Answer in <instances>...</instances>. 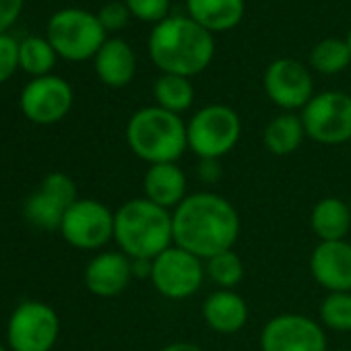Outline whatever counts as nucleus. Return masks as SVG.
Returning <instances> with one entry per match:
<instances>
[{
    "instance_id": "f257e3e1",
    "label": "nucleus",
    "mask_w": 351,
    "mask_h": 351,
    "mask_svg": "<svg viewBox=\"0 0 351 351\" xmlns=\"http://www.w3.org/2000/svg\"><path fill=\"white\" fill-rule=\"evenodd\" d=\"M240 228V213L234 203L211 191L189 195L171 211L173 246L201 261L234 250Z\"/></svg>"
},
{
    "instance_id": "f03ea898",
    "label": "nucleus",
    "mask_w": 351,
    "mask_h": 351,
    "mask_svg": "<svg viewBox=\"0 0 351 351\" xmlns=\"http://www.w3.org/2000/svg\"><path fill=\"white\" fill-rule=\"evenodd\" d=\"M149 54L163 75L195 77L215 56L213 34L191 17H167L149 36Z\"/></svg>"
},
{
    "instance_id": "7ed1b4c3",
    "label": "nucleus",
    "mask_w": 351,
    "mask_h": 351,
    "mask_svg": "<svg viewBox=\"0 0 351 351\" xmlns=\"http://www.w3.org/2000/svg\"><path fill=\"white\" fill-rule=\"evenodd\" d=\"M114 242L132 261H153L173 246L171 211L149 199H130L114 213Z\"/></svg>"
},
{
    "instance_id": "20e7f679",
    "label": "nucleus",
    "mask_w": 351,
    "mask_h": 351,
    "mask_svg": "<svg viewBox=\"0 0 351 351\" xmlns=\"http://www.w3.org/2000/svg\"><path fill=\"white\" fill-rule=\"evenodd\" d=\"M126 143L130 151L145 163H178L189 151L186 124L178 114L159 106L134 112L126 124Z\"/></svg>"
},
{
    "instance_id": "39448f33",
    "label": "nucleus",
    "mask_w": 351,
    "mask_h": 351,
    "mask_svg": "<svg viewBox=\"0 0 351 351\" xmlns=\"http://www.w3.org/2000/svg\"><path fill=\"white\" fill-rule=\"evenodd\" d=\"M189 151L199 159H221L232 153L242 136L238 112L223 104L201 108L186 124Z\"/></svg>"
},
{
    "instance_id": "423d86ee",
    "label": "nucleus",
    "mask_w": 351,
    "mask_h": 351,
    "mask_svg": "<svg viewBox=\"0 0 351 351\" xmlns=\"http://www.w3.org/2000/svg\"><path fill=\"white\" fill-rule=\"evenodd\" d=\"M48 42L62 58L81 62L99 52V48L106 44V29L97 15H91L83 9H66L50 19Z\"/></svg>"
},
{
    "instance_id": "0eeeda50",
    "label": "nucleus",
    "mask_w": 351,
    "mask_h": 351,
    "mask_svg": "<svg viewBox=\"0 0 351 351\" xmlns=\"http://www.w3.org/2000/svg\"><path fill=\"white\" fill-rule=\"evenodd\" d=\"M149 279L155 291L165 300H189L203 287L207 279L205 261L178 246H169L151 261Z\"/></svg>"
},
{
    "instance_id": "6e6552de",
    "label": "nucleus",
    "mask_w": 351,
    "mask_h": 351,
    "mask_svg": "<svg viewBox=\"0 0 351 351\" xmlns=\"http://www.w3.org/2000/svg\"><path fill=\"white\" fill-rule=\"evenodd\" d=\"M60 337V318L56 310L38 300L21 302L7 324V343L11 351H52Z\"/></svg>"
},
{
    "instance_id": "1a4fd4ad",
    "label": "nucleus",
    "mask_w": 351,
    "mask_h": 351,
    "mask_svg": "<svg viewBox=\"0 0 351 351\" xmlns=\"http://www.w3.org/2000/svg\"><path fill=\"white\" fill-rule=\"evenodd\" d=\"M306 136L320 145L351 141V95L343 91L316 93L300 114Z\"/></svg>"
},
{
    "instance_id": "9d476101",
    "label": "nucleus",
    "mask_w": 351,
    "mask_h": 351,
    "mask_svg": "<svg viewBox=\"0 0 351 351\" xmlns=\"http://www.w3.org/2000/svg\"><path fill=\"white\" fill-rule=\"evenodd\" d=\"M261 351H328L324 326L306 314L283 312L261 330Z\"/></svg>"
},
{
    "instance_id": "9b49d317",
    "label": "nucleus",
    "mask_w": 351,
    "mask_h": 351,
    "mask_svg": "<svg viewBox=\"0 0 351 351\" xmlns=\"http://www.w3.org/2000/svg\"><path fill=\"white\" fill-rule=\"evenodd\" d=\"M58 232L73 248L99 250L114 240V211L101 201L79 199L66 211Z\"/></svg>"
},
{
    "instance_id": "f8f14e48",
    "label": "nucleus",
    "mask_w": 351,
    "mask_h": 351,
    "mask_svg": "<svg viewBox=\"0 0 351 351\" xmlns=\"http://www.w3.org/2000/svg\"><path fill=\"white\" fill-rule=\"evenodd\" d=\"M79 201L77 184L62 171L48 173L40 189L23 203L25 219L40 230H60L66 211Z\"/></svg>"
},
{
    "instance_id": "ddd939ff",
    "label": "nucleus",
    "mask_w": 351,
    "mask_h": 351,
    "mask_svg": "<svg viewBox=\"0 0 351 351\" xmlns=\"http://www.w3.org/2000/svg\"><path fill=\"white\" fill-rule=\"evenodd\" d=\"M267 97L283 112L304 110L314 97V81L310 71L293 58L273 60L263 79Z\"/></svg>"
},
{
    "instance_id": "4468645a",
    "label": "nucleus",
    "mask_w": 351,
    "mask_h": 351,
    "mask_svg": "<svg viewBox=\"0 0 351 351\" xmlns=\"http://www.w3.org/2000/svg\"><path fill=\"white\" fill-rule=\"evenodd\" d=\"M73 106V89L60 77H38L21 93V110L36 124L60 122Z\"/></svg>"
},
{
    "instance_id": "2eb2a0df",
    "label": "nucleus",
    "mask_w": 351,
    "mask_h": 351,
    "mask_svg": "<svg viewBox=\"0 0 351 351\" xmlns=\"http://www.w3.org/2000/svg\"><path fill=\"white\" fill-rule=\"evenodd\" d=\"M310 273L328 293L351 291V242H318L310 254Z\"/></svg>"
},
{
    "instance_id": "dca6fc26",
    "label": "nucleus",
    "mask_w": 351,
    "mask_h": 351,
    "mask_svg": "<svg viewBox=\"0 0 351 351\" xmlns=\"http://www.w3.org/2000/svg\"><path fill=\"white\" fill-rule=\"evenodd\" d=\"M132 258L120 250H106L95 254L83 273L85 287L97 298H116L132 281Z\"/></svg>"
},
{
    "instance_id": "f3484780",
    "label": "nucleus",
    "mask_w": 351,
    "mask_h": 351,
    "mask_svg": "<svg viewBox=\"0 0 351 351\" xmlns=\"http://www.w3.org/2000/svg\"><path fill=\"white\" fill-rule=\"evenodd\" d=\"M143 193L157 207L173 211L189 197V178L178 163H155L143 176Z\"/></svg>"
},
{
    "instance_id": "a211bd4d",
    "label": "nucleus",
    "mask_w": 351,
    "mask_h": 351,
    "mask_svg": "<svg viewBox=\"0 0 351 351\" xmlns=\"http://www.w3.org/2000/svg\"><path fill=\"white\" fill-rule=\"evenodd\" d=\"M201 314L213 332L236 335L246 326L250 308L236 289H215L205 298Z\"/></svg>"
},
{
    "instance_id": "6ab92c4d",
    "label": "nucleus",
    "mask_w": 351,
    "mask_h": 351,
    "mask_svg": "<svg viewBox=\"0 0 351 351\" xmlns=\"http://www.w3.org/2000/svg\"><path fill=\"white\" fill-rule=\"evenodd\" d=\"M95 73L108 87H126L136 73V58L124 40H106L95 54Z\"/></svg>"
},
{
    "instance_id": "aec40b11",
    "label": "nucleus",
    "mask_w": 351,
    "mask_h": 351,
    "mask_svg": "<svg viewBox=\"0 0 351 351\" xmlns=\"http://www.w3.org/2000/svg\"><path fill=\"white\" fill-rule=\"evenodd\" d=\"M310 228L320 242L347 240L351 232V209L349 203L339 197L320 199L310 213Z\"/></svg>"
},
{
    "instance_id": "412c9836",
    "label": "nucleus",
    "mask_w": 351,
    "mask_h": 351,
    "mask_svg": "<svg viewBox=\"0 0 351 351\" xmlns=\"http://www.w3.org/2000/svg\"><path fill=\"white\" fill-rule=\"evenodd\" d=\"M193 21L211 34L234 29L244 17V0H186Z\"/></svg>"
},
{
    "instance_id": "4be33fe9",
    "label": "nucleus",
    "mask_w": 351,
    "mask_h": 351,
    "mask_svg": "<svg viewBox=\"0 0 351 351\" xmlns=\"http://www.w3.org/2000/svg\"><path fill=\"white\" fill-rule=\"evenodd\" d=\"M304 138H306V130L302 118L295 112H283L275 116L263 132L265 147L277 157H287L295 153L304 143Z\"/></svg>"
},
{
    "instance_id": "5701e85b",
    "label": "nucleus",
    "mask_w": 351,
    "mask_h": 351,
    "mask_svg": "<svg viewBox=\"0 0 351 351\" xmlns=\"http://www.w3.org/2000/svg\"><path fill=\"white\" fill-rule=\"evenodd\" d=\"M157 106L171 112V114H182L193 108L195 101V87L186 77L180 75H161L155 81L153 87Z\"/></svg>"
},
{
    "instance_id": "b1692460",
    "label": "nucleus",
    "mask_w": 351,
    "mask_h": 351,
    "mask_svg": "<svg viewBox=\"0 0 351 351\" xmlns=\"http://www.w3.org/2000/svg\"><path fill=\"white\" fill-rule=\"evenodd\" d=\"M351 62V52L345 40L326 38L314 46L310 52V64L320 75H337L345 71Z\"/></svg>"
},
{
    "instance_id": "393cba45",
    "label": "nucleus",
    "mask_w": 351,
    "mask_h": 351,
    "mask_svg": "<svg viewBox=\"0 0 351 351\" xmlns=\"http://www.w3.org/2000/svg\"><path fill=\"white\" fill-rule=\"evenodd\" d=\"M205 275L217 289H236L244 279V263L234 250H226L205 261Z\"/></svg>"
},
{
    "instance_id": "a878e982",
    "label": "nucleus",
    "mask_w": 351,
    "mask_h": 351,
    "mask_svg": "<svg viewBox=\"0 0 351 351\" xmlns=\"http://www.w3.org/2000/svg\"><path fill=\"white\" fill-rule=\"evenodd\" d=\"M56 62V52L48 40L42 38H27L19 46V66L29 75L46 77Z\"/></svg>"
},
{
    "instance_id": "bb28decb",
    "label": "nucleus",
    "mask_w": 351,
    "mask_h": 351,
    "mask_svg": "<svg viewBox=\"0 0 351 351\" xmlns=\"http://www.w3.org/2000/svg\"><path fill=\"white\" fill-rule=\"evenodd\" d=\"M318 316L324 328L335 332H351V291L326 293Z\"/></svg>"
},
{
    "instance_id": "cd10ccee",
    "label": "nucleus",
    "mask_w": 351,
    "mask_h": 351,
    "mask_svg": "<svg viewBox=\"0 0 351 351\" xmlns=\"http://www.w3.org/2000/svg\"><path fill=\"white\" fill-rule=\"evenodd\" d=\"M130 11L141 21L149 23H161L167 19V9H169V0H126L124 3Z\"/></svg>"
},
{
    "instance_id": "c85d7f7f",
    "label": "nucleus",
    "mask_w": 351,
    "mask_h": 351,
    "mask_svg": "<svg viewBox=\"0 0 351 351\" xmlns=\"http://www.w3.org/2000/svg\"><path fill=\"white\" fill-rule=\"evenodd\" d=\"M19 46L15 38L0 36V83H5L13 77L19 66Z\"/></svg>"
},
{
    "instance_id": "c756f323",
    "label": "nucleus",
    "mask_w": 351,
    "mask_h": 351,
    "mask_svg": "<svg viewBox=\"0 0 351 351\" xmlns=\"http://www.w3.org/2000/svg\"><path fill=\"white\" fill-rule=\"evenodd\" d=\"M128 15H130V11H128L126 5H122V3H110V5H106L99 11L97 19L104 25L106 32H116V29H122L128 23Z\"/></svg>"
},
{
    "instance_id": "7c9ffc66",
    "label": "nucleus",
    "mask_w": 351,
    "mask_h": 351,
    "mask_svg": "<svg viewBox=\"0 0 351 351\" xmlns=\"http://www.w3.org/2000/svg\"><path fill=\"white\" fill-rule=\"evenodd\" d=\"M23 0H0V36H3L19 17Z\"/></svg>"
},
{
    "instance_id": "2f4dec72",
    "label": "nucleus",
    "mask_w": 351,
    "mask_h": 351,
    "mask_svg": "<svg viewBox=\"0 0 351 351\" xmlns=\"http://www.w3.org/2000/svg\"><path fill=\"white\" fill-rule=\"evenodd\" d=\"M197 176L199 180L207 182V184H213L221 178V165H219V159H199V165H197Z\"/></svg>"
},
{
    "instance_id": "473e14b6",
    "label": "nucleus",
    "mask_w": 351,
    "mask_h": 351,
    "mask_svg": "<svg viewBox=\"0 0 351 351\" xmlns=\"http://www.w3.org/2000/svg\"><path fill=\"white\" fill-rule=\"evenodd\" d=\"M159 351H205V349L197 343H191V341H176V343L161 347Z\"/></svg>"
},
{
    "instance_id": "72a5a7b5",
    "label": "nucleus",
    "mask_w": 351,
    "mask_h": 351,
    "mask_svg": "<svg viewBox=\"0 0 351 351\" xmlns=\"http://www.w3.org/2000/svg\"><path fill=\"white\" fill-rule=\"evenodd\" d=\"M345 42H347V46H349V52H351V32H349V36H347V40H345Z\"/></svg>"
},
{
    "instance_id": "f704fd0d",
    "label": "nucleus",
    "mask_w": 351,
    "mask_h": 351,
    "mask_svg": "<svg viewBox=\"0 0 351 351\" xmlns=\"http://www.w3.org/2000/svg\"><path fill=\"white\" fill-rule=\"evenodd\" d=\"M0 351H9V349H7V347H5L3 343H0Z\"/></svg>"
},
{
    "instance_id": "c9c22d12",
    "label": "nucleus",
    "mask_w": 351,
    "mask_h": 351,
    "mask_svg": "<svg viewBox=\"0 0 351 351\" xmlns=\"http://www.w3.org/2000/svg\"><path fill=\"white\" fill-rule=\"evenodd\" d=\"M337 351H347V349H337Z\"/></svg>"
},
{
    "instance_id": "e433bc0d",
    "label": "nucleus",
    "mask_w": 351,
    "mask_h": 351,
    "mask_svg": "<svg viewBox=\"0 0 351 351\" xmlns=\"http://www.w3.org/2000/svg\"><path fill=\"white\" fill-rule=\"evenodd\" d=\"M349 209H351V201H349Z\"/></svg>"
}]
</instances>
